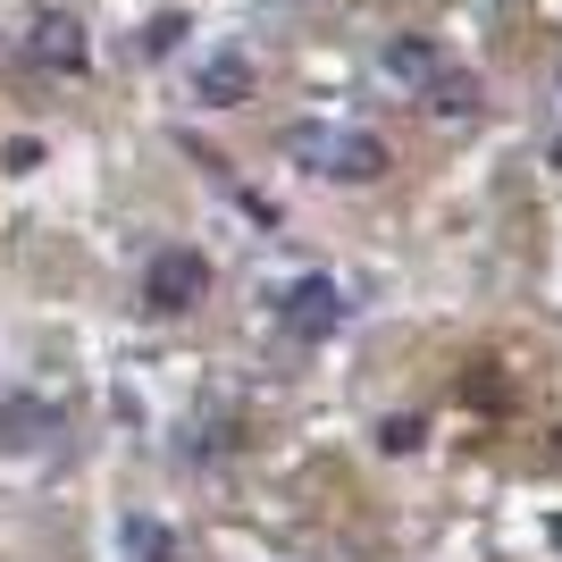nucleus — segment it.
<instances>
[{
	"label": "nucleus",
	"mask_w": 562,
	"mask_h": 562,
	"mask_svg": "<svg viewBox=\"0 0 562 562\" xmlns=\"http://www.w3.org/2000/svg\"><path fill=\"white\" fill-rule=\"evenodd\" d=\"M294 151H303V168L328 177V186H378V177L395 168V151H386L370 126H303Z\"/></svg>",
	"instance_id": "nucleus-1"
},
{
	"label": "nucleus",
	"mask_w": 562,
	"mask_h": 562,
	"mask_svg": "<svg viewBox=\"0 0 562 562\" xmlns=\"http://www.w3.org/2000/svg\"><path fill=\"white\" fill-rule=\"evenodd\" d=\"M278 319H285V336H303V345H328L336 328L352 319V294L336 278H294L278 294Z\"/></svg>",
	"instance_id": "nucleus-2"
},
{
	"label": "nucleus",
	"mask_w": 562,
	"mask_h": 562,
	"mask_svg": "<svg viewBox=\"0 0 562 562\" xmlns=\"http://www.w3.org/2000/svg\"><path fill=\"white\" fill-rule=\"evenodd\" d=\"M202 294H211V260L193 252V244H168V252H151V269H143V303L160 311V319L193 311Z\"/></svg>",
	"instance_id": "nucleus-3"
},
{
	"label": "nucleus",
	"mask_w": 562,
	"mask_h": 562,
	"mask_svg": "<svg viewBox=\"0 0 562 562\" xmlns=\"http://www.w3.org/2000/svg\"><path fill=\"white\" fill-rule=\"evenodd\" d=\"M25 59H34V68H50V76H76V68H85V25L59 18V9H50V18H34Z\"/></svg>",
	"instance_id": "nucleus-4"
},
{
	"label": "nucleus",
	"mask_w": 562,
	"mask_h": 562,
	"mask_svg": "<svg viewBox=\"0 0 562 562\" xmlns=\"http://www.w3.org/2000/svg\"><path fill=\"white\" fill-rule=\"evenodd\" d=\"M193 93L211 101V110H244V101H252V59H244V50H211V59L193 68Z\"/></svg>",
	"instance_id": "nucleus-5"
},
{
	"label": "nucleus",
	"mask_w": 562,
	"mask_h": 562,
	"mask_svg": "<svg viewBox=\"0 0 562 562\" xmlns=\"http://www.w3.org/2000/svg\"><path fill=\"white\" fill-rule=\"evenodd\" d=\"M428 101H437V117H479V85H470V76H437Z\"/></svg>",
	"instance_id": "nucleus-6"
},
{
	"label": "nucleus",
	"mask_w": 562,
	"mask_h": 562,
	"mask_svg": "<svg viewBox=\"0 0 562 562\" xmlns=\"http://www.w3.org/2000/svg\"><path fill=\"white\" fill-rule=\"evenodd\" d=\"M386 76H437V59H428V43H386Z\"/></svg>",
	"instance_id": "nucleus-7"
},
{
	"label": "nucleus",
	"mask_w": 562,
	"mask_h": 562,
	"mask_svg": "<svg viewBox=\"0 0 562 562\" xmlns=\"http://www.w3.org/2000/svg\"><path fill=\"white\" fill-rule=\"evenodd\" d=\"M420 446V420H386V453H412Z\"/></svg>",
	"instance_id": "nucleus-8"
}]
</instances>
